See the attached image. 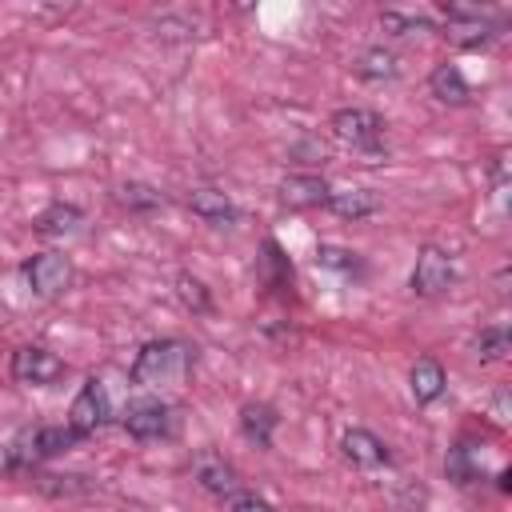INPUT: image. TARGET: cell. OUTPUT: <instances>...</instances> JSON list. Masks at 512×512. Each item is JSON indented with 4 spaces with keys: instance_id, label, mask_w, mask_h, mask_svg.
<instances>
[{
    "instance_id": "cell-24",
    "label": "cell",
    "mask_w": 512,
    "mask_h": 512,
    "mask_svg": "<svg viewBox=\"0 0 512 512\" xmlns=\"http://www.w3.org/2000/svg\"><path fill=\"white\" fill-rule=\"evenodd\" d=\"M224 512H272V504L260 500V496H252V492H232L228 504H224Z\"/></svg>"
},
{
    "instance_id": "cell-14",
    "label": "cell",
    "mask_w": 512,
    "mask_h": 512,
    "mask_svg": "<svg viewBox=\"0 0 512 512\" xmlns=\"http://www.w3.org/2000/svg\"><path fill=\"white\" fill-rule=\"evenodd\" d=\"M428 88H432V96H436L440 104H468V100H472L468 80H464V76H460V68H456V64H448V60L432 68Z\"/></svg>"
},
{
    "instance_id": "cell-23",
    "label": "cell",
    "mask_w": 512,
    "mask_h": 512,
    "mask_svg": "<svg viewBox=\"0 0 512 512\" xmlns=\"http://www.w3.org/2000/svg\"><path fill=\"white\" fill-rule=\"evenodd\" d=\"M176 292H180V300H184L192 312H208V288H204L196 276L180 272V276H176Z\"/></svg>"
},
{
    "instance_id": "cell-7",
    "label": "cell",
    "mask_w": 512,
    "mask_h": 512,
    "mask_svg": "<svg viewBox=\"0 0 512 512\" xmlns=\"http://www.w3.org/2000/svg\"><path fill=\"white\" fill-rule=\"evenodd\" d=\"M108 416H112V404H108V388L92 376V380H84V388L76 392V400H72V408H68V424L80 432V436H92L96 428H104L108 424Z\"/></svg>"
},
{
    "instance_id": "cell-1",
    "label": "cell",
    "mask_w": 512,
    "mask_h": 512,
    "mask_svg": "<svg viewBox=\"0 0 512 512\" xmlns=\"http://www.w3.org/2000/svg\"><path fill=\"white\" fill-rule=\"evenodd\" d=\"M196 348L184 340H148L136 360H132V384L140 388H160V384H180L192 372Z\"/></svg>"
},
{
    "instance_id": "cell-11",
    "label": "cell",
    "mask_w": 512,
    "mask_h": 512,
    "mask_svg": "<svg viewBox=\"0 0 512 512\" xmlns=\"http://www.w3.org/2000/svg\"><path fill=\"white\" fill-rule=\"evenodd\" d=\"M340 452H344V460L348 464H356V468H384L392 456H388V444L376 436V432H368V428H348L344 436H340Z\"/></svg>"
},
{
    "instance_id": "cell-20",
    "label": "cell",
    "mask_w": 512,
    "mask_h": 512,
    "mask_svg": "<svg viewBox=\"0 0 512 512\" xmlns=\"http://www.w3.org/2000/svg\"><path fill=\"white\" fill-rule=\"evenodd\" d=\"M356 72L364 80H392L400 72V60L388 52V48H368L360 60H356Z\"/></svg>"
},
{
    "instance_id": "cell-13",
    "label": "cell",
    "mask_w": 512,
    "mask_h": 512,
    "mask_svg": "<svg viewBox=\"0 0 512 512\" xmlns=\"http://www.w3.org/2000/svg\"><path fill=\"white\" fill-rule=\"evenodd\" d=\"M324 208H332L340 220H364L380 212V196L372 188H340V192H328Z\"/></svg>"
},
{
    "instance_id": "cell-17",
    "label": "cell",
    "mask_w": 512,
    "mask_h": 512,
    "mask_svg": "<svg viewBox=\"0 0 512 512\" xmlns=\"http://www.w3.org/2000/svg\"><path fill=\"white\" fill-rule=\"evenodd\" d=\"M80 220H84V212H80L76 204H48V208L32 220V228H36L40 236H64V232H76Z\"/></svg>"
},
{
    "instance_id": "cell-9",
    "label": "cell",
    "mask_w": 512,
    "mask_h": 512,
    "mask_svg": "<svg viewBox=\"0 0 512 512\" xmlns=\"http://www.w3.org/2000/svg\"><path fill=\"white\" fill-rule=\"evenodd\" d=\"M12 376L20 384H52L64 376V360L40 344H28V348H16L12 356Z\"/></svg>"
},
{
    "instance_id": "cell-4",
    "label": "cell",
    "mask_w": 512,
    "mask_h": 512,
    "mask_svg": "<svg viewBox=\"0 0 512 512\" xmlns=\"http://www.w3.org/2000/svg\"><path fill=\"white\" fill-rule=\"evenodd\" d=\"M120 424L136 440H160V436H172L176 416H172V404H164L160 396H140V400H128L124 404Z\"/></svg>"
},
{
    "instance_id": "cell-19",
    "label": "cell",
    "mask_w": 512,
    "mask_h": 512,
    "mask_svg": "<svg viewBox=\"0 0 512 512\" xmlns=\"http://www.w3.org/2000/svg\"><path fill=\"white\" fill-rule=\"evenodd\" d=\"M508 348H512V340H508V328H500V324L480 328V336L472 340V352H476L480 364H496V360H504Z\"/></svg>"
},
{
    "instance_id": "cell-8",
    "label": "cell",
    "mask_w": 512,
    "mask_h": 512,
    "mask_svg": "<svg viewBox=\"0 0 512 512\" xmlns=\"http://www.w3.org/2000/svg\"><path fill=\"white\" fill-rule=\"evenodd\" d=\"M192 480H196L204 492H212V496H232V492H240V472H236L216 448H200V452L192 456Z\"/></svg>"
},
{
    "instance_id": "cell-10",
    "label": "cell",
    "mask_w": 512,
    "mask_h": 512,
    "mask_svg": "<svg viewBox=\"0 0 512 512\" xmlns=\"http://www.w3.org/2000/svg\"><path fill=\"white\" fill-rule=\"evenodd\" d=\"M184 204H188V212L192 216H200L204 224H216V228H224V224H236L240 220V208L232 204V196L228 192H220V188H192L188 196H184Z\"/></svg>"
},
{
    "instance_id": "cell-12",
    "label": "cell",
    "mask_w": 512,
    "mask_h": 512,
    "mask_svg": "<svg viewBox=\"0 0 512 512\" xmlns=\"http://www.w3.org/2000/svg\"><path fill=\"white\" fill-rule=\"evenodd\" d=\"M328 184H324V176H316V172H292V176H284L280 180V204H288V208H316V204H328Z\"/></svg>"
},
{
    "instance_id": "cell-15",
    "label": "cell",
    "mask_w": 512,
    "mask_h": 512,
    "mask_svg": "<svg viewBox=\"0 0 512 512\" xmlns=\"http://www.w3.org/2000/svg\"><path fill=\"white\" fill-rule=\"evenodd\" d=\"M408 388H412V400L416 404H432L444 392V368H440V360L420 356L412 364V372H408Z\"/></svg>"
},
{
    "instance_id": "cell-2",
    "label": "cell",
    "mask_w": 512,
    "mask_h": 512,
    "mask_svg": "<svg viewBox=\"0 0 512 512\" xmlns=\"http://www.w3.org/2000/svg\"><path fill=\"white\" fill-rule=\"evenodd\" d=\"M332 136L372 164L384 156V120L372 108H340L332 116Z\"/></svg>"
},
{
    "instance_id": "cell-16",
    "label": "cell",
    "mask_w": 512,
    "mask_h": 512,
    "mask_svg": "<svg viewBox=\"0 0 512 512\" xmlns=\"http://www.w3.org/2000/svg\"><path fill=\"white\" fill-rule=\"evenodd\" d=\"M240 428L256 448H272V428H276V408L268 404H244L240 408Z\"/></svg>"
},
{
    "instance_id": "cell-22",
    "label": "cell",
    "mask_w": 512,
    "mask_h": 512,
    "mask_svg": "<svg viewBox=\"0 0 512 512\" xmlns=\"http://www.w3.org/2000/svg\"><path fill=\"white\" fill-rule=\"evenodd\" d=\"M380 20H384V28H388L392 36H412V32H428V28H432V20L412 16V12H384Z\"/></svg>"
},
{
    "instance_id": "cell-3",
    "label": "cell",
    "mask_w": 512,
    "mask_h": 512,
    "mask_svg": "<svg viewBox=\"0 0 512 512\" xmlns=\"http://www.w3.org/2000/svg\"><path fill=\"white\" fill-rule=\"evenodd\" d=\"M444 36L456 48H480L500 36V24L476 4H444Z\"/></svg>"
},
{
    "instance_id": "cell-5",
    "label": "cell",
    "mask_w": 512,
    "mask_h": 512,
    "mask_svg": "<svg viewBox=\"0 0 512 512\" xmlns=\"http://www.w3.org/2000/svg\"><path fill=\"white\" fill-rule=\"evenodd\" d=\"M452 280H456V264H452V256L444 252V248H436V244H424L420 252H416V268H412V292L416 296H440V292H448L452 288Z\"/></svg>"
},
{
    "instance_id": "cell-18",
    "label": "cell",
    "mask_w": 512,
    "mask_h": 512,
    "mask_svg": "<svg viewBox=\"0 0 512 512\" xmlns=\"http://www.w3.org/2000/svg\"><path fill=\"white\" fill-rule=\"evenodd\" d=\"M116 204L128 208V212H156V208H164V196H160L152 184H136V180H128V184L116 188Z\"/></svg>"
},
{
    "instance_id": "cell-21",
    "label": "cell",
    "mask_w": 512,
    "mask_h": 512,
    "mask_svg": "<svg viewBox=\"0 0 512 512\" xmlns=\"http://www.w3.org/2000/svg\"><path fill=\"white\" fill-rule=\"evenodd\" d=\"M444 468H448V476H452L456 484H472V480L480 476V460H476V448H472V444H456V448L448 452Z\"/></svg>"
},
{
    "instance_id": "cell-6",
    "label": "cell",
    "mask_w": 512,
    "mask_h": 512,
    "mask_svg": "<svg viewBox=\"0 0 512 512\" xmlns=\"http://www.w3.org/2000/svg\"><path fill=\"white\" fill-rule=\"evenodd\" d=\"M24 280H28V288H32L36 296L52 300V296H60V292L72 284V264H68V256H60V252H36V256L24 264Z\"/></svg>"
}]
</instances>
